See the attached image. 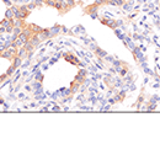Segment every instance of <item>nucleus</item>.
<instances>
[{
  "mask_svg": "<svg viewBox=\"0 0 160 144\" xmlns=\"http://www.w3.org/2000/svg\"><path fill=\"white\" fill-rule=\"evenodd\" d=\"M95 4L99 5V6H100V5H105V4H106V0H95Z\"/></svg>",
  "mask_w": 160,
  "mask_h": 144,
  "instance_id": "obj_15",
  "label": "nucleus"
},
{
  "mask_svg": "<svg viewBox=\"0 0 160 144\" xmlns=\"http://www.w3.org/2000/svg\"><path fill=\"white\" fill-rule=\"evenodd\" d=\"M99 5H96V4H93V5H89V6H86L85 8V12L86 14H89V15H96V12H97V10H99Z\"/></svg>",
  "mask_w": 160,
  "mask_h": 144,
  "instance_id": "obj_3",
  "label": "nucleus"
},
{
  "mask_svg": "<svg viewBox=\"0 0 160 144\" xmlns=\"http://www.w3.org/2000/svg\"><path fill=\"white\" fill-rule=\"evenodd\" d=\"M17 56H19L20 58H22V59H24V58H26L27 56H30V53L27 52V49H26L25 47H21V48L17 49Z\"/></svg>",
  "mask_w": 160,
  "mask_h": 144,
  "instance_id": "obj_5",
  "label": "nucleus"
},
{
  "mask_svg": "<svg viewBox=\"0 0 160 144\" xmlns=\"http://www.w3.org/2000/svg\"><path fill=\"white\" fill-rule=\"evenodd\" d=\"M1 57L6 58V59H9V60H11V62H12V59H14V56L10 53L8 49H6V51H4V52H1Z\"/></svg>",
  "mask_w": 160,
  "mask_h": 144,
  "instance_id": "obj_8",
  "label": "nucleus"
},
{
  "mask_svg": "<svg viewBox=\"0 0 160 144\" xmlns=\"http://www.w3.org/2000/svg\"><path fill=\"white\" fill-rule=\"evenodd\" d=\"M8 48H6V44L5 43H0V53L1 52H4V51H6Z\"/></svg>",
  "mask_w": 160,
  "mask_h": 144,
  "instance_id": "obj_17",
  "label": "nucleus"
},
{
  "mask_svg": "<svg viewBox=\"0 0 160 144\" xmlns=\"http://www.w3.org/2000/svg\"><path fill=\"white\" fill-rule=\"evenodd\" d=\"M8 77H9L8 74H4V75H1V77H0V83H1V81H4V80H5Z\"/></svg>",
  "mask_w": 160,
  "mask_h": 144,
  "instance_id": "obj_20",
  "label": "nucleus"
},
{
  "mask_svg": "<svg viewBox=\"0 0 160 144\" xmlns=\"http://www.w3.org/2000/svg\"><path fill=\"white\" fill-rule=\"evenodd\" d=\"M54 8H56L57 10H62V8H63V5H62V3L60 1H56V4H54Z\"/></svg>",
  "mask_w": 160,
  "mask_h": 144,
  "instance_id": "obj_14",
  "label": "nucleus"
},
{
  "mask_svg": "<svg viewBox=\"0 0 160 144\" xmlns=\"http://www.w3.org/2000/svg\"><path fill=\"white\" fill-rule=\"evenodd\" d=\"M3 1H4L8 6H12V4H11V1H10V0H3Z\"/></svg>",
  "mask_w": 160,
  "mask_h": 144,
  "instance_id": "obj_22",
  "label": "nucleus"
},
{
  "mask_svg": "<svg viewBox=\"0 0 160 144\" xmlns=\"http://www.w3.org/2000/svg\"><path fill=\"white\" fill-rule=\"evenodd\" d=\"M27 27L30 30H31V31H32V32H33V33H39V32H41V31H42V27H39V26H37V25H32V23H30V25H27Z\"/></svg>",
  "mask_w": 160,
  "mask_h": 144,
  "instance_id": "obj_6",
  "label": "nucleus"
},
{
  "mask_svg": "<svg viewBox=\"0 0 160 144\" xmlns=\"http://www.w3.org/2000/svg\"><path fill=\"white\" fill-rule=\"evenodd\" d=\"M10 23H11V22H10V20H9V19H6V17H5L4 20H1V21H0V26H4V27L9 26Z\"/></svg>",
  "mask_w": 160,
  "mask_h": 144,
  "instance_id": "obj_10",
  "label": "nucleus"
},
{
  "mask_svg": "<svg viewBox=\"0 0 160 144\" xmlns=\"http://www.w3.org/2000/svg\"><path fill=\"white\" fill-rule=\"evenodd\" d=\"M64 59L68 60V62H70L72 64H74V65H80V62H79V59L73 54V53H64Z\"/></svg>",
  "mask_w": 160,
  "mask_h": 144,
  "instance_id": "obj_1",
  "label": "nucleus"
},
{
  "mask_svg": "<svg viewBox=\"0 0 160 144\" xmlns=\"http://www.w3.org/2000/svg\"><path fill=\"white\" fill-rule=\"evenodd\" d=\"M65 3L68 4L69 8H74L75 6V0H65Z\"/></svg>",
  "mask_w": 160,
  "mask_h": 144,
  "instance_id": "obj_13",
  "label": "nucleus"
},
{
  "mask_svg": "<svg viewBox=\"0 0 160 144\" xmlns=\"http://www.w3.org/2000/svg\"><path fill=\"white\" fill-rule=\"evenodd\" d=\"M35 4H36V6H42L44 4V0H35Z\"/></svg>",
  "mask_w": 160,
  "mask_h": 144,
  "instance_id": "obj_16",
  "label": "nucleus"
},
{
  "mask_svg": "<svg viewBox=\"0 0 160 144\" xmlns=\"http://www.w3.org/2000/svg\"><path fill=\"white\" fill-rule=\"evenodd\" d=\"M5 17H6V19H9V20L15 19V16H14V11L11 10V8H9V9L5 11Z\"/></svg>",
  "mask_w": 160,
  "mask_h": 144,
  "instance_id": "obj_9",
  "label": "nucleus"
},
{
  "mask_svg": "<svg viewBox=\"0 0 160 144\" xmlns=\"http://www.w3.org/2000/svg\"><path fill=\"white\" fill-rule=\"evenodd\" d=\"M37 80H43V75H41V74H37Z\"/></svg>",
  "mask_w": 160,
  "mask_h": 144,
  "instance_id": "obj_23",
  "label": "nucleus"
},
{
  "mask_svg": "<svg viewBox=\"0 0 160 144\" xmlns=\"http://www.w3.org/2000/svg\"><path fill=\"white\" fill-rule=\"evenodd\" d=\"M27 8H28V10L35 9V8H36V4H35V1H33V3H30V4L27 5Z\"/></svg>",
  "mask_w": 160,
  "mask_h": 144,
  "instance_id": "obj_18",
  "label": "nucleus"
},
{
  "mask_svg": "<svg viewBox=\"0 0 160 144\" xmlns=\"http://www.w3.org/2000/svg\"><path fill=\"white\" fill-rule=\"evenodd\" d=\"M4 32H6V27H4V26H0V33H4Z\"/></svg>",
  "mask_w": 160,
  "mask_h": 144,
  "instance_id": "obj_21",
  "label": "nucleus"
},
{
  "mask_svg": "<svg viewBox=\"0 0 160 144\" xmlns=\"http://www.w3.org/2000/svg\"><path fill=\"white\" fill-rule=\"evenodd\" d=\"M21 32H22V29H21V27H14V31H12V33H14L15 36H19Z\"/></svg>",
  "mask_w": 160,
  "mask_h": 144,
  "instance_id": "obj_12",
  "label": "nucleus"
},
{
  "mask_svg": "<svg viewBox=\"0 0 160 144\" xmlns=\"http://www.w3.org/2000/svg\"><path fill=\"white\" fill-rule=\"evenodd\" d=\"M101 22L105 23V25H107L108 27H111V29H116L121 22L120 21H115V20H111V19H102L101 20Z\"/></svg>",
  "mask_w": 160,
  "mask_h": 144,
  "instance_id": "obj_2",
  "label": "nucleus"
},
{
  "mask_svg": "<svg viewBox=\"0 0 160 144\" xmlns=\"http://www.w3.org/2000/svg\"><path fill=\"white\" fill-rule=\"evenodd\" d=\"M15 70H16V68L14 67V65H12V64H11V67L9 68V70H8V71H6V74H8V75H12V74H14V73H15Z\"/></svg>",
  "mask_w": 160,
  "mask_h": 144,
  "instance_id": "obj_11",
  "label": "nucleus"
},
{
  "mask_svg": "<svg viewBox=\"0 0 160 144\" xmlns=\"http://www.w3.org/2000/svg\"><path fill=\"white\" fill-rule=\"evenodd\" d=\"M96 53H97L99 56H106V53H105L104 51H101L100 48H97V49H96Z\"/></svg>",
  "mask_w": 160,
  "mask_h": 144,
  "instance_id": "obj_19",
  "label": "nucleus"
},
{
  "mask_svg": "<svg viewBox=\"0 0 160 144\" xmlns=\"http://www.w3.org/2000/svg\"><path fill=\"white\" fill-rule=\"evenodd\" d=\"M21 63H22V58H20L19 56H16V57H14V59H12V65L15 68H17L21 65Z\"/></svg>",
  "mask_w": 160,
  "mask_h": 144,
  "instance_id": "obj_7",
  "label": "nucleus"
},
{
  "mask_svg": "<svg viewBox=\"0 0 160 144\" xmlns=\"http://www.w3.org/2000/svg\"><path fill=\"white\" fill-rule=\"evenodd\" d=\"M38 37H39L41 41H46V39H48L49 37H52L51 31H49V30H42V31L38 33Z\"/></svg>",
  "mask_w": 160,
  "mask_h": 144,
  "instance_id": "obj_4",
  "label": "nucleus"
}]
</instances>
